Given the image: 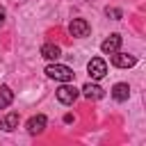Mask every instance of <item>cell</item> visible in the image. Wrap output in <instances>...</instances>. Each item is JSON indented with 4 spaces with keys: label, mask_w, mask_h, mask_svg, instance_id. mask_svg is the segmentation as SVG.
Returning <instances> with one entry per match:
<instances>
[{
    "label": "cell",
    "mask_w": 146,
    "mask_h": 146,
    "mask_svg": "<svg viewBox=\"0 0 146 146\" xmlns=\"http://www.w3.org/2000/svg\"><path fill=\"white\" fill-rule=\"evenodd\" d=\"M105 16L112 18V21H121V18H123V11L116 9V7H105Z\"/></svg>",
    "instance_id": "13"
},
{
    "label": "cell",
    "mask_w": 146,
    "mask_h": 146,
    "mask_svg": "<svg viewBox=\"0 0 146 146\" xmlns=\"http://www.w3.org/2000/svg\"><path fill=\"white\" fill-rule=\"evenodd\" d=\"M41 57L48 59V62H57V59L62 57V48L55 46V43H43V46H41Z\"/></svg>",
    "instance_id": "10"
},
{
    "label": "cell",
    "mask_w": 146,
    "mask_h": 146,
    "mask_svg": "<svg viewBox=\"0 0 146 146\" xmlns=\"http://www.w3.org/2000/svg\"><path fill=\"white\" fill-rule=\"evenodd\" d=\"M119 48H121V34H116V32L110 34V36L100 43V50H103L105 55H112V52H116Z\"/></svg>",
    "instance_id": "8"
},
{
    "label": "cell",
    "mask_w": 146,
    "mask_h": 146,
    "mask_svg": "<svg viewBox=\"0 0 146 146\" xmlns=\"http://www.w3.org/2000/svg\"><path fill=\"white\" fill-rule=\"evenodd\" d=\"M18 121H21L18 112H9V114L0 116V130H5V132H11V130H16V128H18Z\"/></svg>",
    "instance_id": "9"
},
{
    "label": "cell",
    "mask_w": 146,
    "mask_h": 146,
    "mask_svg": "<svg viewBox=\"0 0 146 146\" xmlns=\"http://www.w3.org/2000/svg\"><path fill=\"white\" fill-rule=\"evenodd\" d=\"M112 98L119 100V103L128 100V98H130V87H128L125 82H116V84L112 87Z\"/></svg>",
    "instance_id": "11"
},
{
    "label": "cell",
    "mask_w": 146,
    "mask_h": 146,
    "mask_svg": "<svg viewBox=\"0 0 146 146\" xmlns=\"http://www.w3.org/2000/svg\"><path fill=\"white\" fill-rule=\"evenodd\" d=\"M112 64H114L116 68H132V66L137 64V57L130 55V52L116 50V52H112Z\"/></svg>",
    "instance_id": "5"
},
{
    "label": "cell",
    "mask_w": 146,
    "mask_h": 146,
    "mask_svg": "<svg viewBox=\"0 0 146 146\" xmlns=\"http://www.w3.org/2000/svg\"><path fill=\"white\" fill-rule=\"evenodd\" d=\"M5 16H7V11H5V7H0V27H2V23H5Z\"/></svg>",
    "instance_id": "14"
},
{
    "label": "cell",
    "mask_w": 146,
    "mask_h": 146,
    "mask_svg": "<svg viewBox=\"0 0 146 146\" xmlns=\"http://www.w3.org/2000/svg\"><path fill=\"white\" fill-rule=\"evenodd\" d=\"M87 73L91 75V80H103L107 75V64L103 57H91L87 64Z\"/></svg>",
    "instance_id": "3"
},
{
    "label": "cell",
    "mask_w": 146,
    "mask_h": 146,
    "mask_svg": "<svg viewBox=\"0 0 146 146\" xmlns=\"http://www.w3.org/2000/svg\"><path fill=\"white\" fill-rule=\"evenodd\" d=\"M46 123H48V119H46L43 114H34V116H30V119H27L25 128H27V132H30V135H41V132L46 130Z\"/></svg>",
    "instance_id": "6"
},
{
    "label": "cell",
    "mask_w": 146,
    "mask_h": 146,
    "mask_svg": "<svg viewBox=\"0 0 146 146\" xmlns=\"http://www.w3.org/2000/svg\"><path fill=\"white\" fill-rule=\"evenodd\" d=\"M68 32H71V36H75V39H84V36H89L91 27H89V23H87L84 18H73V21L68 23Z\"/></svg>",
    "instance_id": "4"
},
{
    "label": "cell",
    "mask_w": 146,
    "mask_h": 146,
    "mask_svg": "<svg viewBox=\"0 0 146 146\" xmlns=\"http://www.w3.org/2000/svg\"><path fill=\"white\" fill-rule=\"evenodd\" d=\"M14 103V91L7 87V84H0V110L9 107Z\"/></svg>",
    "instance_id": "12"
},
{
    "label": "cell",
    "mask_w": 146,
    "mask_h": 146,
    "mask_svg": "<svg viewBox=\"0 0 146 146\" xmlns=\"http://www.w3.org/2000/svg\"><path fill=\"white\" fill-rule=\"evenodd\" d=\"M80 91H82V96L89 98V100H100V98L105 96V89H103L100 84H96V82H87Z\"/></svg>",
    "instance_id": "7"
},
{
    "label": "cell",
    "mask_w": 146,
    "mask_h": 146,
    "mask_svg": "<svg viewBox=\"0 0 146 146\" xmlns=\"http://www.w3.org/2000/svg\"><path fill=\"white\" fill-rule=\"evenodd\" d=\"M55 96H57V100H59L62 105H73V103H75V98L80 96V89H75V87H73V84H68V82H62V84L57 87Z\"/></svg>",
    "instance_id": "2"
},
{
    "label": "cell",
    "mask_w": 146,
    "mask_h": 146,
    "mask_svg": "<svg viewBox=\"0 0 146 146\" xmlns=\"http://www.w3.org/2000/svg\"><path fill=\"white\" fill-rule=\"evenodd\" d=\"M43 73H46L48 78H52V80H57V82H73V75H75L71 66H66V64H57V62H52V64H48Z\"/></svg>",
    "instance_id": "1"
}]
</instances>
